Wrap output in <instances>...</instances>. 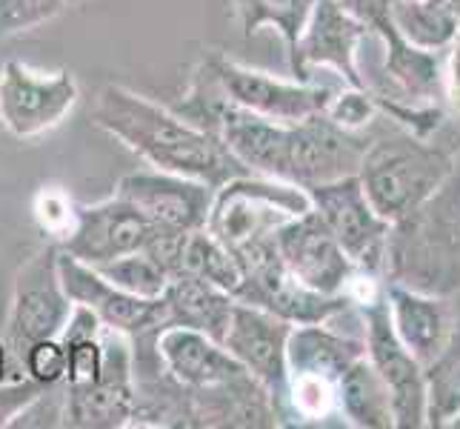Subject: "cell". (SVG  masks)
Wrapping results in <instances>:
<instances>
[{
	"mask_svg": "<svg viewBox=\"0 0 460 429\" xmlns=\"http://www.w3.org/2000/svg\"><path fill=\"white\" fill-rule=\"evenodd\" d=\"M92 121L109 138L120 140L129 152L144 157L152 169L183 174L209 189L249 172L234 161L217 135L189 123L172 106L120 84H106L98 92Z\"/></svg>",
	"mask_w": 460,
	"mask_h": 429,
	"instance_id": "obj_1",
	"label": "cell"
},
{
	"mask_svg": "<svg viewBox=\"0 0 460 429\" xmlns=\"http://www.w3.org/2000/svg\"><path fill=\"white\" fill-rule=\"evenodd\" d=\"M460 123L447 118L429 135H415L380 112L369 126V143L360 157L358 181L375 212L398 224L443 183L455 164Z\"/></svg>",
	"mask_w": 460,
	"mask_h": 429,
	"instance_id": "obj_2",
	"label": "cell"
},
{
	"mask_svg": "<svg viewBox=\"0 0 460 429\" xmlns=\"http://www.w3.org/2000/svg\"><path fill=\"white\" fill-rule=\"evenodd\" d=\"M386 281L455 298L460 292V140L443 183L389 229Z\"/></svg>",
	"mask_w": 460,
	"mask_h": 429,
	"instance_id": "obj_3",
	"label": "cell"
},
{
	"mask_svg": "<svg viewBox=\"0 0 460 429\" xmlns=\"http://www.w3.org/2000/svg\"><path fill=\"white\" fill-rule=\"evenodd\" d=\"M323 324H295L287 344L289 384L283 398V426H326L341 418L338 384L352 361L367 355L363 338L343 335Z\"/></svg>",
	"mask_w": 460,
	"mask_h": 429,
	"instance_id": "obj_4",
	"label": "cell"
},
{
	"mask_svg": "<svg viewBox=\"0 0 460 429\" xmlns=\"http://www.w3.org/2000/svg\"><path fill=\"white\" fill-rule=\"evenodd\" d=\"M309 206L306 189L246 172L215 189L206 232L237 252L258 237L272 235L283 220L306 212Z\"/></svg>",
	"mask_w": 460,
	"mask_h": 429,
	"instance_id": "obj_5",
	"label": "cell"
},
{
	"mask_svg": "<svg viewBox=\"0 0 460 429\" xmlns=\"http://www.w3.org/2000/svg\"><path fill=\"white\" fill-rule=\"evenodd\" d=\"M234 258L243 273L234 300L266 309L289 324L335 321L338 315H343L355 304L349 295H321L300 283L278 255L275 232L237 249Z\"/></svg>",
	"mask_w": 460,
	"mask_h": 429,
	"instance_id": "obj_6",
	"label": "cell"
},
{
	"mask_svg": "<svg viewBox=\"0 0 460 429\" xmlns=\"http://www.w3.org/2000/svg\"><path fill=\"white\" fill-rule=\"evenodd\" d=\"M312 210L335 235L349 261L355 264L360 275L386 281V252H389V229L358 181V174H349L341 181L317 183L306 189Z\"/></svg>",
	"mask_w": 460,
	"mask_h": 429,
	"instance_id": "obj_7",
	"label": "cell"
},
{
	"mask_svg": "<svg viewBox=\"0 0 460 429\" xmlns=\"http://www.w3.org/2000/svg\"><path fill=\"white\" fill-rule=\"evenodd\" d=\"M77 101L81 86L69 69L40 72L18 58L0 67V123L14 138L31 140L52 132L72 115Z\"/></svg>",
	"mask_w": 460,
	"mask_h": 429,
	"instance_id": "obj_8",
	"label": "cell"
},
{
	"mask_svg": "<svg viewBox=\"0 0 460 429\" xmlns=\"http://www.w3.org/2000/svg\"><path fill=\"white\" fill-rule=\"evenodd\" d=\"M58 244H46L14 275L4 341L18 361L35 341L58 338L75 307L58 273Z\"/></svg>",
	"mask_w": 460,
	"mask_h": 429,
	"instance_id": "obj_9",
	"label": "cell"
},
{
	"mask_svg": "<svg viewBox=\"0 0 460 429\" xmlns=\"http://www.w3.org/2000/svg\"><path fill=\"white\" fill-rule=\"evenodd\" d=\"M206 63V69L215 77V84L220 92L226 94L232 103L249 112L263 115L269 121H280V123H295L304 121L309 115L326 112L332 98H335V89L321 86L314 81H283L269 72L243 67L220 52H209L200 58Z\"/></svg>",
	"mask_w": 460,
	"mask_h": 429,
	"instance_id": "obj_10",
	"label": "cell"
},
{
	"mask_svg": "<svg viewBox=\"0 0 460 429\" xmlns=\"http://www.w3.org/2000/svg\"><path fill=\"white\" fill-rule=\"evenodd\" d=\"M386 286V283H384ZM360 324H363V344H367V358L380 372L392 398L394 429H420L426 426V387H423V367L418 358L409 353L394 335L389 304L384 290L372 298L360 300Z\"/></svg>",
	"mask_w": 460,
	"mask_h": 429,
	"instance_id": "obj_11",
	"label": "cell"
},
{
	"mask_svg": "<svg viewBox=\"0 0 460 429\" xmlns=\"http://www.w3.org/2000/svg\"><path fill=\"white\" fill-rule=\"evenodd\" d=\"M369 130H343L326 112L289 123L283 181L300 189L358 174L367 152Z\"/></svg>",
	"mask_w": 460,
	"mask_h": 429,
	"instance_id": "obj_12",
	"label": "cell"
},
{
	"mask_svg": "<svg viewBox=\"0 0 460 429\" xmlns=\"http://www.w3.org/2000/svg\"><path fill=\"white\" fill-rule=\"evenodd\" d=\"M135 416L132 344L120 332L103 329V372L89 387L63 384V426L123 429Z\"/></svg>",
	"mask_w": 460,
	"mask_h": 429,
	"instance_id": "obj_13",
	"label": "cell"
},
{
	"mask_svg": "<svg viewBox=\"0 0 460 429\" xmlns=\"http://www.w3.org/2000/svg\"><path fill=\"white\" fill-rule=\"evenodd\" d=\"M275 246L283 266L321 295L352 298L358 269L312 206L275 229Z\"/></svg>",
	"mask_w": 460,
	"mask_h": 429,
	"instance_id": "obj_14",
	"label": "cell"
},
{
	"mask_svg": "<svg viewBox=\"0 0 460 429\" xmlns=\"http://www.w3.org/2000/svg\"><path fill=\"white\" fill-rule=\"evenodd\" d=\"M372 35V29L346 12L338 0H317L309 21L300 31L289 60V69L297 81H312V69H335L346 86L367 89L363 72L358 67L360 43Z\"/></svg>",
	"mask_w": 460,
	"mask_h": 429,
	"instance_id": "obj_15",
	"label": "cell"
},
{
	"mask_svg": "<svg viewBox=\"0 0 460 429\" xmlns=\"http://www.w3.org/2000/svg\"><path fill=\"white\" fill-rule=\"evenodd\" d=\"M152 235L155 229L149 227V220L132 203L112 195L98 203L75 206L72 224L58 246L77 261L98 266L146 249Z\"/></svg>",
	"mask_w": 460,
	"mask_h": 429,
	"instance_id": "obj_16",
	"label": "cell"
},
{
	"mask_svg": "<svg viewBox=\"0 0 460 429\" xmlns=\"http://www.w3.org/2000/svg\"><path fill=\"white\" fill-rule=\"evenodd\" d=\"M115 195L132 203L155 232H195L206 227L215 189L200 181L161 169H137L123 174Z\"/></svg>",
	"mask_w": 460,
	"mask_h": 429,
	"instance_id": "obj_17",
	"label": "cell"
},
{
	"mask_svg": "<svg viewBox=\"0 0 460 429\" xmlns=\"http://www.w3.org/2000/svg\"><path fill=\"white\" fill-rule=\"evenodd\" d=\"M58 273L72 304H81L98 315L103 329L120 332L126 338H140L146 332L166 329V309L161 298H137L109 283L98 269L58 252Z\"/></svg>",
	"mask_w": 460,
	"mask_h": 429,
	"instance_id": "obj_18",
	"label": "cell"
},
{
	"mask_svg": "<svg viewBox=\"0 0 460 429\" xmlns=\"http://www.w3.org/2000/svg\"><path fill=\"white\" fill-rule=\"evenodd\" d=\"M292 326L295 324L283 321V317L272 312L234 300L232 321L226 326L224 341H220L226 353L269 389L280 412V424H283V398H287V384H289L287 344Z\"/></svg>",
	"mask_w": 460,
	"mask_h": 429,
	"instance_id": "obj_19",
	"label": "cell"
},
{
	"mask_svg": "<svg viewBox=\"0 0 460 429\" xmlns=\"http://www.w3.org/2000/svg\"><path fill=\"white\" fill-rule=\"evenodd\" d=\"M389 317L394 326V335L401 344L418 358L420 367H426L440 349L449 341L452 329L457 324V307L455 298L447 295H432V292H418L409 290L403 283L386 281L384 286Z\"/></svg>",
	"mask_w": 460,
	"mask_h": 429,
	"instance_id": "obj_20",
	"label": "cell"
},
{
	"mask_svg": "<svg viewBox=\"0 0 460 429\" xmlns=\"http://www.w3.org/2000/svg\"><path fill=\"white\" fill-rule=\"evenodd\" d=\"M157 353L166 372L189 392L226 387L232 380L243 378L246 370L237 363L224 344L212 341L209 335L186 326H166L157 335Z\"/></svg>",
	"mask_w": 460,
	"mask_h": 429,
	"instance_id": "obj_21",
	"label": "cell"
},
{
	"mask_svg": "<svg viewBox=\"0 0 460 429\" xmlns=\"http://www.w3.org/2000/svg\"><path fill=\"white\" fill-rule=\"evenodd\" d=\"M166 309V326H186L209 335L212 341H224L226 326L232 321L234 298L215 283L198 275H172L161 295Z\"/></svg>",
	"mask_w": 460,
	"mask_h": 429,
	"instance_id": "obj_22",
	"label": "cell"
},
{
	"mask_svg": "<svg viewBox=\"0 0 460 429\" xmlns=\"http://www.w3.org/2000/svg\"><path fill=\"white\" fill-rule=\"evenodd\" d=\"M343 426L358 429H394L392 398L380 372L367 355H360L346 367L338 384Z\"/></svg>",
	"mask_w": 460,
	"mask_h": 429,
	"instance_id": "obj_23",
	"label": "cell"
},
{
	"mask_svg": "<svg viewBox=\"0 0 460 429\" xmlns=\"http://www.w3.org/2000/svg\"><path fill=\"white\" fill-rule=\"evenodd\" d=\"M389 21L398 35L426 52H443L460 26L447 0H394Z\"/></svg>",
	"mask_w": 460,
	"mask_h": 429,
	"instance_id": "obj_24",
	"label": "cell"
},
{
	"mask_svg": "<svg viewBox=\"0 0 460 429\" xmlns=\"http://www.w3.org/2000/svg\"><path fill=\"white\" fill-rule=\"evenodd\" d=\"M426 426L447 429L460 416V317L449 341L423 367Z\"/></svg>",
	"mask_w": 460,
	"mask_h": 429,
	"instance_id": "obj_25",
	"label": "cell"
},
{
	"mask_svg": "<svg viewBox=\"0 0 460 429\" xmlns=\"http://www.w3.org/2000/svg\"><path fill=\"white\" fill-rule=\"evenodd\" d=\"M181 273L209 281V283L217 286V290L229 292L232 298H234L237 286H241V281H243L241 264H237L234 252L220 244L212 232H206V227L183 235L181 252H178V269H174V275H181Z\"/></svg>",
	"mask_w": 460,
	"mask_h": 429,
	"instance_id": "obj_26",
	"label": "cell"
},
{
	"mask_svg": "<svg viewBox=\"0 0 460 429\" xmlns=\"http://www.w3.org/2000/svg\"><path fill=\"white\" fill-rule=\"evenodd\" d=\"M314 4L317 0H234V14L241 21L246 38L272 26L280 35L283 46H287V58H289Z\"/></svg>",
	"mask_w": 460,
	"mask_h": 429,
	"instance_id": "obj_27",
	"label": "cell"
},
{
	"mask_svg": "<svg viewBox=\"0 0 460 429\" xmlns=\"http://www.w3.org/2000/svg\"><path fill=\"white\" fill-rule=\"evenodd\" d=\"M94 269H98L109 283H115L118 290L137 295V298H161L169 283V273L144 249L132 252V255L115 258V261L98 264Z\"/></svg>",
	"mask_w": 460,
	"mask_h": 429,
	"instance_id": "obj_28",
	"label": "cell"
},
{
	"mask_svg": "<svg viewBox=\"0 0 460 429\" xmlns=\"http://www.w3.org/2000/svg\"><path fill=\"white\" fill-rule=\"evenodd\" d=\"M66 6L69 0H0V40L49 23Z\"/></svg>",
	"mask_w": 460,
	"mask_h": 429,
	"instance_id": "obj_29",
	"label": "cell"
},
{
	"mask_svg": "<svg viewBox=\"0 0 460 429\" xmlns=\"http://www.w3.org/2000/svg\"><path fill=\"white\" fill-rule=\"evenodd\" d=\"M23 375L38 380L40 387H55L66 375V346L60 338H43L26 346V353L21 355Z\"/></svg>",
	"mask_w": 460,
	"mask_h": 429,
	"instance_id": "obj_30",
	"label": "cell"
},
{
	"mask_svg": "<svg viewBox=\"0 0 460 429\" xmlns=\"http://www.w3.org/2000/svg\"><path fill=\"white\" fill-rule=\"evenodd\" d=\"M66 346V375L63 384L66 387H89L103 372V332L94 338L72 341Z\"/></svg>",
	"mask_w": 460,
	"mask_h": 429,
	"instance_id": "obj_31",
	"label": "cell"
},
{
	"mask_svg": "<svg viewBox=\"0 0 460 429\" xmlns=\"http://www.w3.org/2000/svg\"><path fill=\"white\" fill-rule=\"evenodd\" d=\"M326 115L341 123L343 130H369L372 121L380 115V109L372 98L369 89H352L349 86L346 92H335V98H332Z\"/></svg>",
	"mask_w": 460,
	"mask_h": 429,
	"instance_id": "obj_32",
	"label": "cell"
},
{
	"mask_svg": "<svg viewBox=\"0 0 460 429\" xmlns=\"http://www.w3.org/2000/svg\"><path fill=\"white\" fill-rule=\"evenodd\" d=\"M440 67H443V109H447V118L460 123V26L452 43L440 52Z\"/></svg>",
	"mask_w": 460,
	"mask_h": 429,
	"instance_id": "obj_33",
	"label": "cell"
},
{
	"mask_svg": "<svg viewBox=\"0 0 460 429\" xmlns=\"http://www.w3.org/2000/svg\"><path fill=\"white\" fill-rule=\"evenodd\" d=\"M40 384L31 378H21V380H9V384H0V429H9L14 424V418L29 407L31 398L40 395Z\"/></svg>",
	"mask_w": 460,
	"mask_h": 429,
	"instance_id": "obj_34",
	"label": "cell"
},
{
	"mask_svg": "<svg viewBox=\"0 0 460 429\" xmlns=\"http://www.w3.org/2000/svg\"><path fill=\"white\" fill-rule=\"evenodd\" d=\"M338 4L372 29V23H377L380 18H386L389 6L394 4V0H338Z\"/></svg>",
	"mask_w": 460,
	"mask_h": 429,
	"instance_id": "obj_35",
	"label": "cell"
},
{
	"mask_svg": "<svg viewBox=\"0 0 460 429\" xmlns=\"http://www.w3.org/2000/svg\"><path fill=\"white\" fill-rule=\"evenodd\" d=\"M21 378H26L21 361L12 355L6 341H0V384H9V380H21Z\"/></svg>",
	"mask_w": 460,
	"mask_h": 429,
	"instance_id": "obj_36",
	"label": "cell"
},
{
	"mask_svg": "<svg viewBox=\"0 0 460 429\" xmlns=\"http://www.w3.org/2000/svg\"><path fill=\"white\" fill-rule=\"evenodd\" d=\"M447 4L452 6V12L457 14V21H460V0H447Z\"/></svg>",
	"mask_w": 460,
	"mask_h": 429,
	"instance_id": "obj_37",
	"label": "cell"
},
{
	"mask_svg": "<svg viewBox=\"0 0 460 429\" xmlns=\"http://www.w3.org/2000/svg\"><path fill=\"white\" fill-rule=\"evenodd\" d=\"M86 0H69V6H84Z\"/></svg>",
	"mask_w": 460,
	"mask_h": 429,
	"instance_id": "obj_38",
	"label": "cell"
},
{
	"mask_svg": "<svg viewBox=\"0 0 460 429\" xmlns=\"http://www.w3.org/2000/svg\"><path fill=\"white\" fill-rule=\"evenodd\" d=\"M449 426H452V429H460V416H457V418H455V421H452Z\"/></svg>",
	"mask_w": 460,
	"mask_h": 429,
	"instance_id": "obj_39",
	"label": "cell"
}]
</instances>
